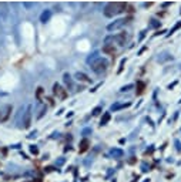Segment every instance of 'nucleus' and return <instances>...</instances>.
<instances>
[{
  "label": "nucleus",
  "mask_w": 181,
  "mask_h": 182,
  "mask_svg": "<svg viewBox=\"0 0 181 182\" xmlns=\"http://www.w3.org/2000/svg\"><path fill=\"white\" fill-rule=\"evenodd\" d=\"M130 105V102H127V104H114V105H111V111H117V110H121V108H126Z\"/></svg>",
  "instance_id": "ddd939ff"
},
{
  "label": "nucleus",
  "mask_w": 181,
  "mask_h": 182,
  "mask_svg": "<svg viewBox=\"0 0 181 182\" xmlns=\"http://www.w3.org/2000/svg\"><path fill=\"white\" fill-rule=\"evenodd\" d=\"M10 111H11V105H6V107H5V115L2 117V121H6V120L9 118V115H10Z\"/></svg>",
  "instance_id": "4468645a"
},
{
  "label": "nucleus",
  "mask_w": 181,
  "mask_h": 182,
  "mask_svg": "<svg viewBox=\"0 0 181 182\" xmlns=\"http://www.w3.org/2000/svg\"><path fill=\"white\" fill-rule=\"evenodd\" d=\"M59 165H61V164H64V159H59V162H57Z\"/></svg>",
  "instance_id": "c85d7f7f"
},
{
  "label": "nucleus",
  "mask_w": 181,
  "mask_h": 182,
  "mask_svg": "<svg viewBox=\"0 0 181 182\" xmlns=\"http://www.w3.org/2000/svg\"><path fill=\"white\" fill-rule=\"evenodd\" d=\"M127 5L126 3H118V2H111V3H107L104 7V16L106 17H114L117 14H120L126 10Z\"/></svg>",
  "instance_id": "f257e3e1"
},
{
  "label": "nucleus",
  "mask_w": 181,
  "mask_h": 182,
  "mask_svg": "<svg viewBox=\"0 0 181 182\" xmlns=\"http://www.w3.org/2000/svg\"><path fill=\"white\" fill-rule=\"evenodd\" d=\"M99 59H100V53H99V51H94V53H91L90 56H88L87 63H88V64H93L94 61H97Z\"/></svg>",
  "instance_id": "9d476101"
},
{
  "label": "nucleus",
  "mask_w": 181,
  "mask_h": 182,
  "mask_svg": "<svg viewBox=\"0 0 181 182\" xmlns=\"http://www.w3.org/2000/svg\"><path fill=\"white\" fill-rule=\"evenodd\" d=\"M88 145H90V142H88V139H81V142H80V152H84V151H87Z\"/></svg>",
  "instance_id": "f8f14e48"
},
{
  "label": "nucleus",
  "mask_w": 181,
  "mask_h": 182,
  "mask_svg": "<svg viewBox=\"0 0 181 182\" xmlns=\"http://www.w3.org/2000/svg\"><path fill=\"white\" fill-rule=\"evenodd\" d=\"M87 134H91V129H90V128L83 129V135H87Z\"/></svg>",
  "instance_id": "393cba45"
},
{
  "label": "nucleus",
  "mask_w": 181,
  "mask_h": 182,
  "mask_svg": "<svg viewBox=\"0 0 181 182\" xmlns=\"http://www.w3.org/2000/svg\"><path fill=\"white\" fill-rule=\"evenodd\" d=\"M23 6L27 7V9H30V7H33V3H23Z\"/></svg>",
  "instance_id": "bb28decb"
},
{
  "label": "nucleus",
  "mask_w": 181,
  "mask_h": 182,
  "mask_svg": "<svg viewBox=\"0 0 181 182\" xmlns=\"http://www.w3.org/2000/svg\"><path fill=\"white\" fill-rule=\"evenodd\" d=\"M103 51H104V53H114L115 50H114V47H110L109 44H107V46L103 47Z\"/></svg>",
  "instance_id": "a211bd4d"
},
{
  "label": "nucleus",
  "mask_w": 181,
  "mask_h": 182,
  "mask_svg": "<svg viewBox=\"0 0 181 182\" xmlns=\"http://www.w3.org/2000/svg\"><path fill=\"white\" fill-rule=\"evenodd\" d=\"M180 27H181V22H178V23H177V24H176V26H174V27H173V29H171V30H170V34H173V33H174V32H177V30H178Z\"/></svg>",
  "instance_id": "6ab92c4d"
},
{
  "label": "nucleus",
  "mask_w": 181,
  "mask_h": 182,
  "mask_svg": "<svg viewBox=\"0 0 181 182\" xmlns=\"http://www.w3.org/2000/svg\"><path fill=\"white\" fill-rule=\"evenodd\" d=\"M50 17H51V11H50V10H44L43 13L40 14V22H41V23L49 22Z\"/></svg>",
  "instance_id": "1a4fd4ad"
},
{
  "label": "nucleus",
  "mask_w": 181,
  "mask_h": 182,
  "mask_svg": "<svg viewBox=\"0 0 181 182\" xmlns=\"http://www.w3.org/2000/svg\"><path fill=\"white\" fill-rule=\"evenodd\" d=\"M101 111H103V107H96L93 110V115H99Z\"/></svg>",
  "instance_id": "aec40b11"
},
{
  "label": "nucleus",
  "mask_w": 181,
  "mask_h": 182,
  "mask_svg": "<svg viewBox=\"0 0 181 182\" xmlns=\"http://www.w3.org/2000/svg\"><path fill=\"white\" fill-rule=\"evenodd\" d=\"M160 23L157 22V20H151V23H150V27H158Z\"/></svg>",
  "instance_id": "4be33fe9"
},
{
  "label": "nucleus",
  "mask_w": 181,
  "mask_h": 182,
  "mask_svg": "<svg viewBox=\"0 0 181 182\" xmlns=\"http://www.w3.org/2000/svg\"><path fill=\"white\" fill-rule=\"evenodd\" d=\"M30 151H32L33 154H37V152H38V150H37V147H36V145H32V147H30Z\"/></svg>",
  "instance_id": "5701e85b"
},
{
  "label": "nucleus",
  "mask_w": 181,
  "mask_h": 182,
  "mask_svg": "<svg viewBox=\"0 0 181 182\" xmlns=\"http://www.w3.org/2000/svg\"><path fill=\"white\" fill-rule=\"evenodd\" d=\"M143 88H144V84L143 83H138V93H143Z\"/></svg>",
  "instance_id": "b1692460"
},
{
  "label": "nucleus",
  "mask_w": 181,
  "mask_h": 182,
  "mask_svg": "<svg viewBox=\"0 0 181 182\" xmlns=\"http://www.w3.org/2000/svg\"><path fill=\"white\" fill-rule=\"evenodd\" d=\"M144 36H146V32H141V34H140V40H143Z\"/></svg>",
  "instance_id": "cd10ccee"
},
{
  "label": "nucleus",
  "mask_w": 181,
  "mask_h": 182,
  "mask_svg": "<svg viewBox=\"0 0 181 182\" xmlns=\"http://www.w3.org/2000/svg\"><path fill=\"white\" fill-rule=\"evenodd\" d=\"M110 113H106L104 115H103V118H101V121H100V125H106V124L110 121Z\"/></svg>",
  "instance_id": "dca6fc26"
},
{
  "label": "nucleus",
  "mask_w": 181,
  "mask_h": 182,
  "mask_svg": "<svg viewBox=\"0 0 181 182\" xmlns=\"http://www.w3.org/2000/svg\"><path fill=\"white\" fill-rule=\"evenodd\" d=\"M107 65H109L107 60L100 57L97 61H94L93 64H91V70H93L94 73H97V74H101V73H104L106 70H107Z\"/></svg>",
  "instance_id": "f03ea898"
},
{
  "label": "nucleus",
  "mask_w": 181,
  "mask_h": 182,
  "mask_svg": "<svg viewBox=\"0 0 181 182\" xmlns=\"http://www.w3.org/2000/svg\"><path fill=\"white\" fill-rule=\"evenodd\" d=\"M133 84H127V86H124V87H121V91H130L133 88Z\"/></svg>",
  "instance_id": "412c9836"
},
{
  "label": "nucleus",
  "mask_w": 181,
  "mask_h": 182,
  "mask_svg": "<svg viewBox=\"0 0 181 182\" xmlns=\"http://www.w3.org/2000/svg\"><path fill=\"white\" fill-rule=\"evenodd\" d=\"M127 23L126 19H118V20H114L113 23H110L109 26H107V30L109 32H114V30H118V29H121V27L124 26Z\"/></svg>",
  "instance_id": "39448f33"
},
{
  "label": "nucleus",
  "mask_w": 181,
  "mask_h": 182,
  "mask_svg": "<svg viewBox=\"0 0 181 182\" xmlns=\"http://www.w3.org/2000/svg\"><path fill=\"white\" fill-rule=\"evenodd\" d=\"M74 77H76L78 81H84V83H90V81H91L87 77V75L84 74V73H80V71H78V73H76V75H74Z\"/></svg>",
  "instance_id": "9b49d317"
},
{
  "label": "nucleus",
  "mask_w": 181,
  "mask_h": 182,
  "mask_svg": "<svg viewBox=\"0 0 181 182\" xmlns=\"http://www.w3.org/2000/svg\"><path fill=\"white\" fill-rule=\"evenodd\" d=\"M10 16V10H9V5L5 3V2H0V19L6 22Z\"/></svg>",
  "instance_id": "20e7f679"
},
{
  "label": "nucleus",
  "mask_w": 181,
  "mask_h": 182,
  "mask_svg": "<svg viewBox=\"0 0 181 182\" xmlns=\"http://www.w3.org/2000/svg\"><path fill=\"white\" fill-rule=\"evenodd\" d=\"M127 37H128V36H127L126 33H121V34H118V36H115L114 40H115V41H117L118 44H120V46H124V44H126Z\"/></svg>",
  "instance_id": "6e6552de"
},
{
  "label": "nucleus",
  "mask_w": 181,
  "mask_h": 182,
  "mask_svg": "<svg viewBox=\"0 0 181 182\" xmlns=\"http://www.w3.org/2000/svg\"><path fill=\"white\" fill-rule=\"evenodd\" d=\"M170 60H173V56H171V53H168V51H161V53L157 56V61H158V63H167V61H170Z\"/></svg>",
  "instance_id": "423d86ee"
},
{
  "label": "nucleus",
  "mask_w": 181,
  "mask_h": 182,
  "mask_svg": "<svg viewBox=\"0 0 181 182\" xmlns=\"http://www.w3.org/2000/svg\"><path fill=\"white\" fill-rule=\"evenodd\" d=\"M64 81H66V84H67V86H69V87H73L72 77H70V75L67 74V73H66V74H64Z\"/></svg>",
  "instance_id": "f3484780"
},
{
  "label": "nucleus",
  "mask_w": 181,
  "mask_h": 182,
  "mask_svg": "<svg viewBox=\"0 0 181 182\" xmlns=\"http://www.w3.org/2000/svg\"><path fill=\"white\" fill-rule=\"evenodd\" d=\"M32 113H33V105L29 104L26 110H24V114H23V128L27 129L32 124Z\"/></svg>",
  "instance_id": "7ed1b4c3"
},
{
  "label": "nucleus",
  "mask_w": 181,
  "mask_h": 182,
  "mask_svg": "<svg viewBox=\"0 0 181 182\" xmlns=\"http://www.w3.org/2000/svg\"><path fill=\"white\" fill-rule=\"evenodd\" d=\"M41 94H43V88L40 87V88L37 90V98H40V96H41Z\"/></svg>",
  "instance_id": "a878e982"
},
{
  "label": "nucleus",
  "mask_w": 181,
  "mask_h": 182,
  "mask_svg": "<svg viewBox=\"0 0 181 182\" xmlns=\"http://www.w3.org/2000/svg\"><path fill=\"white\" fill-rule=\"evenodd\" d=\"M53 93H54V96L60 97V98H66V96H67V93L63 90L60 87V84H57V83L53 86Z\"/></svg>",
  "instance_id": "0eeeda50"
},
{
  "label": "nucleus",
  "mask_w": 181,
  "mask_h": 182,
  "mask_svg": "<svg viewBox=\"0 0 181 182\" xmlns=\"http://www.w3.org/2000/svg\"><path fill=\"white\" fill-rule=\"evenodd\" d=\"M111 155L114 158H121L123 156V151L118 150V148H114V150H111Z\"/></svg>",
  "instance_id": "2eb2a0df"
}]
</instances>
